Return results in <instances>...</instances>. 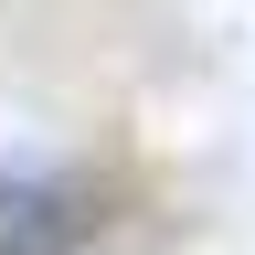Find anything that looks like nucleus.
<instances>
[{
	"label": "nucleus",
	"instance_id": "f257e3e1",
	"mask_svg": "<svg viewBox=\"0 0 255 255\" xmlns=\"http://www.w3.org/2000/svg\"><path fill=\"white\" fill-rule=\"evenodd\" d=\"M107 234L96 191L53 159H0V255H85Z\"/></svg>",
	"mask_w": 255,
	"mask_h": 255
}]
</instances>
